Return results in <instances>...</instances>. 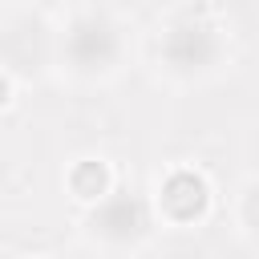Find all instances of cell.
Instances as JSON below:
<instances>
[{"instance_id": "5b68a950", "label": "cell", "mask_w": 259, "mask_h": 259, "mask_svg": "<svg viewBox=\"0 0 259 259\" xmlns=\"http://www.w3.org/2000/svg\"><path fill=\"white\" fill-rule=\"evenodd\" d=\"M65 186H69V194H73L77 202L97 206V202L113 190V170H109L105 158H77V162L69 166V174H65Z\"/></svg>"}, {"instance_id": "8992f818", "label": "cell", "mask_w": 259, "mask_h": 259, "mask_svg": "<svg viewBox=\"0 0 259 259\" xmlns=\"http://www.w3.org/2000/svg\"><path fill=\"white\" fill-rule=\"evenodd\" d=\"M243 227L259 239V186H251L247 198H243Z\"/></svg>"}, {"instance_id": "52a82bcc", "label": "cell", "mask_w": 259, "mask_h": 259, "mask_svg": "<svg viewBox=\"0 0 259 259\" xmlns=\"http://www.w3.org/2000/svg\"><path fill=\"white\" fill-rule=\"evenodd\" d=\"M8 101H12V77L0 69V109H8Z\"/></svg>"}, {"instance_id": "6da1fadb", "label": "cell", "mask_w": 259, "mask_h": 259, "mask_svg": "<svg viewBox=\"0 0 259 259\" xmlns=\"http://www.w3.org/2000/svg\"><path fill=\"white\" fill-rule=\"evenodd\" d=\"M162 69L178 81H198L219 69L223 61V36L206 20H174L162 36Z\"/></svg>"}, {"instance_id": "7a4b0ae2", "label": "cell", "mask_w": 259, "mask_h": 259, "mask_svg": "<svg viewBox=\"0 0 259 259\" xmlns=\"http://www.w3.org/2000/svg\"><path fill=\"white\" fill-rule=\"evenodd\" d=\"M85 231L89 239L109 251V255H121V251H134L146 243L150 235V214L146 206L130 194V190H109L97 206H89V219H85Z\"/></svg>"}, {"instance_id": "3957f363", "label": "cell", "mask_w": 259, "mask_h": 259, "mask_svg": "<svg viewBox=\"0 0 259 259\" xmlns=\"http://www.w3.org/2000/svg\"><path fill=\"white\" fill-rule=\"evenodd\" d=\"M117 57H121L117 24L97 12L77 16L61 40V61H69V69L77 77H105V73H113Z\"/></svg>"}, {"instance_id": "277c9868", "label": "cell", "mask_w": 259, "mask_h": 259, "mask_svg": "<svg viewBox=\"0 0 259 259\" xmlns=\"http://www.w3.org/2000/svg\"><path fill=\"white\" fill-rule=\"evenodd\" d=\"M154 214L174 231L198 227L210 214V182H206V174L194 170V166H170L154 186Z\"/></svg>"}]
</instances>
